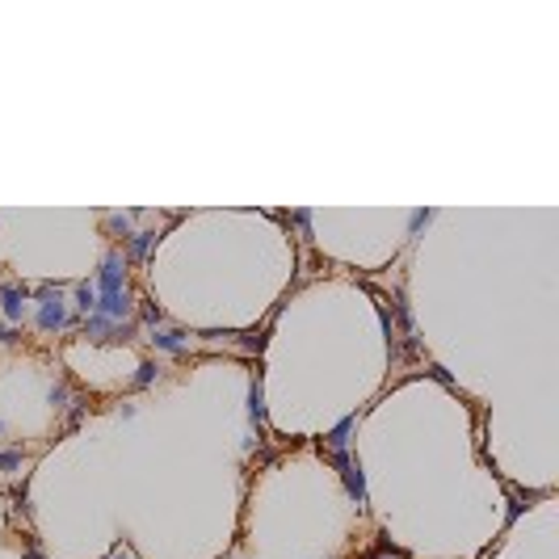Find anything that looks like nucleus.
<instances>
[{
    "instance_id": "obj_1",
    "label": "nucleus",
    "mask_w": 559,
    "mask_h": 559,
    "mask_svg": "<svg viewBox=\"0 0 559 559\" xmlns=\"http://www.w3.org/2000/svg\"><path fill=\"white\" fill-rule=\"evenodd\" d=\"M38 295H42V307H38V328H42V332H55V328H63V324H67V307H63V295H59V286L42 282V286H38Z\"/></svg>"
},
{
    "instance_id": "obj_2",
    "label": "nucleus",
    "mask_w": 559,
    "mask_h": 559,
    "mask_svg": "<svg viewBox=\"0 0 559 559\" xmlns=\"http://www.w3.org/2000/svg\"><path fill=\"white\" fill-rule=\"evenodd\" d=\"M118 290H126V257L105 252V261L97 269V295H118Z\"/></svg>"
},
{
    "instance_id": "obj_3",
    "label": "nucleus",
    "mask_w": 559,
    "mask_h": 559,
    "mask_svg": "<svg viewBox=\"0 0 559 559\" xmlns=\"http://www.w3.org/2000/svg\"><path fill=\"white\" fill-rule=\"evenodd\" d=\"M93 316H105L109 324H122L135 316V295L130 290H118V295H97V311Z\"/></svg>"
},
{
    "instance_id": "obj_4",
    "label": "nucleus",
    "mask_w": 559,
    "mask_h": 559,
    "mask_svg": "<svg viewBox=\"0 0 559 559\" xmlns=\"http://www.w3.org/2000/svg\"><path fill=\"white\" fill-rule=\"evenodd\" d=\"M332 463L341 467V480H345V492H349V501L362 509V505H366V476H362V463H353L349 454H332Z\"/></svg>"
},
{
    "instance_id": "obj_5",
    "label": "nucleus",
    "mask_w": 559,
    "mask_h": 559,
    "mask_svg": "<svg viewBox=\"0 0 559 559\" xmlns=\"http://www.w3.org/2000/svg\"><path fill=\"white\" fill-rule=\"evenodd\" d=\"M0 307H4L8 324H21L25 320V286H0Z\"/></svg>"
},
{
    "instance_id": "obj_6",
    "label": "nucleus",
    "mask_w": 559,
    "mask_h": 559,
    "mask_svg": "<svg viewBox=\"0 0 559 559\" xmlns=\"http://www.w3.org/2000/svg\"><path fill=\"white\" fill-rule=\"evenodd\" d=\"M147 341H151L156 349H164V353H181L189 337H185L181 328H151V337H147Z\"/></svg>"
},
{
    "instance_id": "obj_7",
    "label": "nucleus",
    "mask_w": 559,
    "mask_h": 559,
    "mask_svg": "<svg viewBox=\"0 0 559 559\" xmlns=\"http://www.w3.org/2000/svg\"><path fill=\"white\" fill-rule=\"evenodd\" d=\"M353 429H358V417H345V421H341V425L324 438V442H328V450H332V454H345V446H349V433H353Z\"/></svg>"
},
{
    "instance_id": "obj_8",
    "label": "nucleus",
    "mask_w": 559,
    "mask_h": 559,
    "mask_svg": "<svg viewBox=\"0 0 559 559\" xmlns=\"http://www.w3.org/2000/svg\"><path fill=\"white\" fill-rule=\"evenodd\" d=\"M156 240H160V231H151V227H147V231H130V240H126V244H130V257H135V261H143V257L151 252V244H156Z\"/></svg>"
},
{
    "instance_id": "obj_9",
    "label": "nucleus",
    "mask_w": 559,
    "mask_h": 559,
    "mask_svg": "<svg viewBox=\"0 0 559 559\" xmlns=\"http://www.w3.org/2000/svg\"><path fill=\"white\" fill-rule=\"evenodd\" d=\"M93 311H97V286L80 282L76 286V316H93Z\"/></svg>"
},
{
    "instance_id": "obj_10",
    "label": "nucleus",
    "mask_w": 559,
    "mask_h": 559,
    "mask_svg": "<svg viewBox=\"0 0 559 559\" xmlns=\"http://www.w3.org/2000/svg\"><path fill=\"white\" fill-rule=\"evenodd\" d=\"M80 328H84V337H88V341H109V328H114V324H109L105 316H84V324H80Z\"/></svg>"
},
{
    "instance_id": "obj_11",
    "label": "nucleus",
    "mask_w": 559,
    "mask_h": 559,
    "mask_svg": "<svg viewBox=\"0 0 559 559\" xmlns=\"http://www.w3.org/2000/svg\"><path fill=\"white\" fill-rule=\"evenodd\" d=\"M248 412H252V421H257V425L265 421V391H261V379L248 387Z\"/></svg>"
},
{
    "instance_id": "obj_12",
    "label": "nucleus",
    "mask_w": 559,
    "mask_h": 559,
    "mask_svg": "<svg viewBox=\"0 0 559 559\" xmlns=\"http://www.w3.org/2000/svg\"><path fill=\"white\" fill-rule=\"evenodd\" d=\"M160 379V366L156 362H139V370H135V387H151Z\"/></svg>"
},
{
    "instance_id": "obj_13",
    "label": "nucleus",
    "mask_w": 559,
    "mask_h": 559,
    "mask_svg": "<svg viewBox=\"0 0 559 559\" xmlns=\"http://www.w3.org/2000/svg\"><path fill=\"white\" fill-rule=\"evenodd\" d=\"M139 316H143L147 328H160V324H164V311H160L156 303H139Z\"/></svg>"
},
{
    "instance_id": "obj_14",
    "label": "nucleus",
    "mask_w": 559,
    "mask_h": 559,
    "mask_svg": "<svg viewBox=\"0 0 559 559\" xmlns=\"http://www.w3.org/2000/svg\"><path fill=\"white\" fill-rule=\"evenodd\" d=\"M46 404H50V408H67V404H72V396H67V383H55V387L46 391Z\"/></svg>"
},
{
    "instance_id": "obj_15",
    "label": "nucleus",
    "mask_w": 559,
    "mask_h": 559,
    "mask_svg": "<svg viewBox=\"0 0 559 559\" xmlns=\"http://www.w3.org/2000/svg\"><path fill=\"white\" fill-rule=\"evenodd\" d=\"M105 223H109V231H118L122 240H130V215H118V210H114Z\"/></svg>"
},
{
    "instance_id": "obj_16",
    "label": "nucleus",
    "mask_w": 559,
    "mask_h": 559,
    "mask_svg": "<svg viewBox=\"0 0 559 559\" xmlns=\"http://www.w3.org/2000/svg\"><path fill=\"white\" fill-rule=\"evenodd\" d=\"M21 467V450H4L0 454V471H17Z\"/></svg>"
},
{
    "instance_id": "obj_17",
    "label": "nucleus",
    "mask_w": 559,
    "mask_h": 559,
    "mask_svg": "<svg viewBox=\"0 0 559 559\" xmlns=\"http://www.w3.org/2000/svg\"><path fill=\"white\" fill-rule=\"evenodd\" d=\"M425 223H429V210H417V215H412V227H408V231H412V236H417V231H421V227H425Z\"/></svg>"
},
{
    "instance_id": "obj_18",
    "label": "nucleus",
    "mask_w": 559,
    "mask_h": 559,
    "mask_svg": "<svg viewBox=\"0 0 559 559\" xmlns=\"http://www.w3.org/2000/svg\"><path fill=\"white\" fill-rule=\"evenodd\" d=\"M429 375H433V379H438V383H446V387H454V379H450V375H446V370H442V366H429Z\"/></svg>"
},
{
    "instance_id": "obj_19",
    "label": "nucleus",
    "mask_w": 559,
    "mask_h": 559,
    "mask_svg": "<svg viewBox=\"0 0 559 559\" xmlns=\"http://www.w3.org/2000/svg\"><path fill=\"white\" fill-rule=\"evenodd\" d=\"M0 341L13 345V341H17V328H13V324H0Z\"/></svg>"
},
{
    "instance_id": "obj_20",
    "label": "nucleus",
    "mask_w": 559,
    "mask_h": 559,
    "mask_svg": "<svg viewBox=\"0 0 559 559\" xmlns=\"http://www.w3.org/2000/svg\"><path fill=\"white\" fill-rule=\"evenodd\" d=\"M25 559H42V551H38V543H34V539H29V555Z\"/></svg>"
},
{
    "instance_id": "obj_21",
    "label": "nucleus",
    "mask_w": 559,
    "mask_h": 559,
    "mask_svg": "<svg viewBox=\"0 0 559 559\" xmlns=\"http://www.w3.org/2000/svg\"><path fill=\"white\" fill-rule=\"evenodd\" d=\"M114 559H135V555H122V551H114Z\"/></svg>"
},
{
    "instance_id": "obj_22",
    "label": "nucleus",
    "mask_w": 559,
    "mask_h": 559,
    "mask_svg": "<svg viewBox=\"0 0 559 559\" xmlns=\"http://www.w3.org/2000/svg\"><path fill=\"white\" fill-rule=\"evenodd\" d=\"M0 433H4V421H0Z\"/></svg>"
},
{
    "instance_id": "obj_23",
    "label": "nucleus",
    "mask_w": 559,
    "mask_h": 559,
    "mask_svg": "<svg viewBox=\"0 0 559 559\" xmlns=\"http://www.w3.org/2000/svg\"><path fill=\"white\" fill-rule=\"evenodd\" d=\"M366 559H375V555H366Z\"/></svg>"
}]
</instances>
